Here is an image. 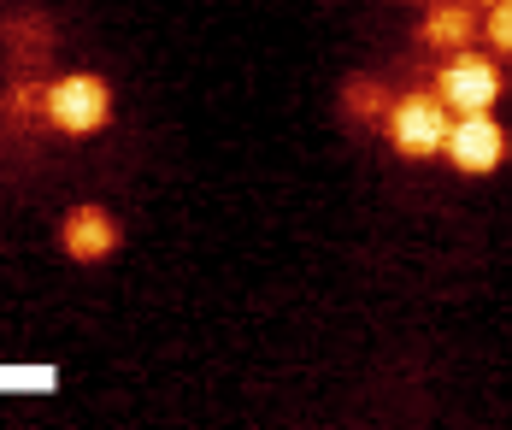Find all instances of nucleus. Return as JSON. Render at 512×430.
<instances>
[{"label":"nucleus","instance_id":"3","mask_svg":"<svg viewBox=\"0 0 512 430\" xmlns=\"http://www.w3.org/2000/svg\"><path fill=\"white\" fill-rule=\"evenodd\" d=\"M442 154L471 171V177H483V171H495V165L507 160V130L489 118V112H465L460 124H448V136H442Z\"/></svg>","mask_w":512,"mask_h":430},{"label":"nucleus","instance_id":"6","mask_svg":"<svg viewBox=\"0 0 512 430\" xmlns=\"http://www.w3.org/2000/svg\"><path fill=\"white\" fill-rule=\"evenodd\" d=\"M471 24H477V18H471L465 6H436L430 24H424V42H436V48H460L465 36H471Z\"/></svg>","mask_w":512,"mask_h":430},{"label":"nucleus","instance_id":"2","mask_svg":"<svg viewBox=\"0 0 512 430\" xmlns=\"http://www.w3.org/2000/svg\"><path fill=\"white\" fill-rule=\"evenodd\" d=\"M501 95V71L483 54H454L436 71V101L448 112H489Z\"/></svg>","mask_w":512,"mask_h":430},{"label":"nucleus","instance_id":"4","mask_svg":"<svg viewBox=\"0 0 512 430\" xmlns=\"http://www.w3.org/2000/svg\"><path fill=\"white\" fill-rule=\"evenodd\" d=\"M448 107L436 95H407L389 107V142L401 154H442V136H448Z\"/></svg>","mask_w":512,"mask_h":430},{"label":"nucleus","instance_id":"7","mask_svg":"<svg viewBox=\"0 0 512 430\" xmlns=\"http://www.w3.org/2000/svg\"><path fill=\"white\" fill-rule=\"evenodd\" d=\"M483 36H489V42H495L501 54L512 48V12H507V0H495V12L483 18Z\"/></svg>","mask_w":512,"mask_h":430},{"label":"nucleus","instance_id":"5","mask_svg":"<svg viewBox=\"0 0 512 430\" xmlns=\"http://www.w3.org/2000/svg\"><path fill=\"white\" fill-rule=\"evenodd\" d=\"M59 242H65V254H71V260L95 266V260H106V254L118 248V224H112V218H106L101 207H77V213L65 218Z\"/></svg>","mask_w":512,"mask_h":430},{"label":"nucleus","instance_id":"1","mask_svg":"<svg viewBox=\"0 0 512 430\" xmlns=\"http://www.w3.org/2000/svg\"><path fill=\"white\" fill-rule=\"evenodd\" d=\"M48 124L65 136H95L106 118H112V89H106L95 71H71L48 89Z\"/></svg>","mask_w":512,"mask_h":430}]
</instances>
